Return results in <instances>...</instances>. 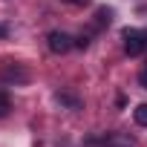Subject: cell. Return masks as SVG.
I'll list each match as a JSON object with an SVG mask.
<instances>
[{"instance_id": "5b68a950", "label": "cell", "mask_w": 147, "mask_h": 147, "mask_svg": "<svg viewBox=\"0 0 147 147\" xmlns=\"http://www.w3.org/2000/svg\"><path fill=\"white\" fill-rule=\"evenodd\" d=\"M133 118H136L138 127H147V104H138V107L133 110Z\"/></svg>"}, {"instance_id": "7c38bea8", "label": "cell", "mask_w": 147, "mask_h": 147, "mask_svg": "<svg viewBox=\"0 0 147 147\" xmlns=\"http://www.w3.org/2000/svg\"><path fill=\"white\" fill-rule=\"evenodd\" d=\"M141 32H144V46H147V29H141Z\"/></svg>"}, {"instance_id": "9c48e42d", "label": "cell", "mask_w": 147, "mask_h": 147, "mask_svg": "<svg viewBox=\"0 0 147 147\" xmlns=\"http://www.w3.org/2000/svg\"><path fill=\"white\" fill-rule=\"evenodd\" d=\"M138 81H141V87L147 90V63H144V69H141V75H138Z\"/></svg>"}, {"instance_id": "ba28073f", "label": "cell", "mask_w": 147, "mask_h": 147, "mask_svg": "<svg viewBox=\"0 0 147 147\" xmlns=\"http://www.w3.org/2000/svg\"><path fill=\"white\" fill-rule=\"evenodd\" d=\"M75 46H78V49H87V46H90V40L81 35V38H75Z\"/></svg>"}, {"instance_id": "6da1fadb", "label": "cell", "mask_w": 147, "mask_h": 147, "mask_svg": "<svg viewBox=\"0 0 147 147\" xmlns=\"http://www.w3.org/2000/svg\"><path fill=\"white\" fill-rule=\"evenodd\" d=\"M49 49L55 52V55H63V52H69L72 46H75V38L72 35H66V32H61V29H55V32H49Z\"/></svg>"}, {"instance_id": "30bf717a", "label": "cell", "mask_w": 147, "mask_h": 147, "mask_svg": "<svg viewBox=\"0 0 147 147\" xmlns=\"http://www.w3.org/2000/svg\"><path fill=\"white\" fill-rule=\"evenodd\" d=\"M63 3H69V6H87L90 0H63Z\"/></svg>"}, {"instance_id": "52a82bcc", "label": "cell", "mask_w": 147, "mask_h": 147, "mask_svg": "<svg viewBox=\"0 0 147 147\" xmlns=\"http://www.w3.org/2000/svg\"><path fill=\"white\" fill-rule=\"evenodd\" d=\"M3 115H9V98L0 92V118H3Z\"/></svg>"}, {"instance_id": "7a4b0ae2", "label": "cell", "mask_w": 147, "mask_h": 147, "mask_svg": "<svg viewBox=\"0 0 147 147\" xmlns=\"http://www.w3.org/2000/svg\"><path fill=\"white\" fill-rule=\"evenodd\" d=\"M121 38H124V52H127L130 58L138 55L141 49H147V46H144V32H141V29H124Z\"/></svg>"}, {"instance_id": "8fae6325", "label": "cell", "mask_w": 147, "mask_h": 147, "mask_svg": "<svg viewBox=\"0 0 147 147\" xmlns=\"http://www.w3.org/2000/svg\"><path fill=\"white\" fill-rule=\"evenodd\" d=\"M6 35H9V29H6V26H3V23H0V40H3V38H6Z\"/></svg>"}, {"instance_id": "277c9868", "label": "cell", "mask_w": 147, "mask_h": 147, "mask_svg": "<svg viewBox=\"0 0 147 147\" xmlns=\"http://www.w3.org/2000/svg\"><path fill=\"white\" fill-rule=\"evenodd\" d=\"M55 101H58V104H66L69 110H78V107H81V101H78L75 95H69V92H55Z\"/></svg>"}, {"instance_id": "8992f818", "label": "cell", "mask_w": 147, "mask_h": 147, "mask_svg": "<svg viewBox=\"0 0 147 147\" xmlns=\"http://www.w3.org/2000/svg\"><path fill=\"white\" fill-rule=\"evenodd\" d=\"M110 18H113V12H110L107 6H101V9L95 12V23H98V26H104V23H110Z\"/></svg>"}, {"instance_id": "3957f363", "label": "cell", "mask_w": 147, "mask_h": 147, "mask_svg": "<svg viewBox=\"0 0 147 147\" xmlns=\"http://www.w3.org/2000/svg\"><path fill=\"white\" fill-rule=\"evenodd\" d=\"M104 147H136V138L130 133H110L104 138Z\"/></svg>"}]
</instances>
